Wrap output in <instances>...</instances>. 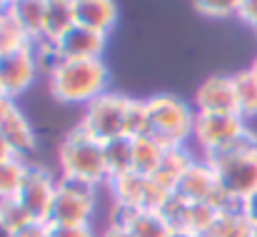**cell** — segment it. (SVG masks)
Here are the masks:
<instances>
[{"mask_svg": "<svg viewBox=\"0 0 257 237\" xmlns=\"http://www.w3.org/2000/svg\"><path fill=\"white\" fill-rule=\"evenodd\" d=\"M48 87L58 102L85 107L107 92L105 60H55L48 68Z\"/></svg>", "mask_w": 257, "mask_h": 237, "instance_id": "cell-1", "label": "cell"}, {"mask_svg": "<svg viewBox=\"0 0 257 237\" xmlns=\"http://www.w3.org/2000/svg\"><path fill=\"white\" fill-rule=\"evenodd\" d=\"M58 165H60V180L80 182L95 190L100 185H107L102 143L85 133L80 125L63 138L58 148Z\"/></svg>", "mask_w": 257, "mask_h": 237, "instance_id": "cell-2", "label": "cell"}, {"mask_svg": "<svg viewBox=\"0 0 257 237\" xmlns=\"http://www.w3.org/2000/svg\"><path fill=\"white\" fill-rule=\"evenodd\" d=\"M148 105V135L163 148H187L195 128V107L172 92H158L145 100Z\"/></svg>", "mask_w": 257, "mask_h": 237, "instance_id": "cell-3", "label": "cell"}, {"mask_svg": "<svg viewBox=\"0 0 257 237\" xmlns=\"http://www.w3.org/2000/svg\"><path fill=\"white\" fill-rule=\"evenodd\" d=\"M217 175L220 192L227 202L240 205L257 190V140H247L222 155L207 160Z\"/></svg>", "mask_w": 257, "mask_h": 237, "instance_id": "cell-4", "label": "cell"}, {"mask_svg": "<svg viewBox=\"0 0 257 237\" xmlns=\"http://www.w3.org/2000/svg\"><path fill=\"white\" fill-rule=\"evenodd\" d=\"M252 140L247 120L240 115H197L192 128V143L200 148L202 160L222 155L242 143Z\"/></svg>", "mask_w": 257, "mask_h": 237, "instance_id": "cell-5", "label": "cell"}, {"mask_svg": "<svg viewBox=\"0 0 257 237\" xmlns=\"http://www.w3.org/2000/svg\"><path fill=\"white\" fill-rule=\"evenodd\" d=\"M130 95L125 92H102L92 102L83 107L80 128L90 133L95 140L102 145L115 140V138H127L125 135V123H127V107H130Z\"/></svg>", "mask_w": 257, "mask_h": 237, "instance_id": "cell-6", "label": "cell"}, {"mask_svg": "<svg viewBox=\"0 0 257 237\" xmlns=\"http://www.w3.org/2000/svg\"><path fill=\"white\" fill-rule=\"evenodd\" d=\"M115 207L120 210H150V212H160L165 207V202L172 197L170 190H165L155 177L150 175H140V172H130L122 175L117 180L107 182Z\"/></svg>", "mask_w": 257, "mask_h": 237, "instance_id": "cell-7", "label": "cell"}, {"mask_svg": "<svg viewBox=\"0 0 257 237\" xmlns=\"http://www.w3.org/2000/svg\"><path fill=\"white\" fill-rule=\"evenodd\" d=\"M95 187L58 180L55 200L50 207V225H92Z\"/></svg>", "mask_w": 257, "mask_h": 237, "instance_id": "cell-8", "label": "cell"}, {"mask_svg": "<svg viewBox=\"0 0 257 237\" xmlns=\"http://www.w3.org/2000/svg\"><path fill=\"white\" fill-rule=\"evenodd\" d=\"M172 195L180 197L187 205H220V207L232 205L220 192L217 175H215L212 165L202 158H197L190 165V170L182 175V180L177 182V187L172 190Z\"/></svg>", "mask_w": 257, "mask_h": 237, "instance_id": "cell-9", "label": "cell"}, {"mask_svg": "<svg viewBox=\"0 0 257 237\" xmlns=\"http://www.w3.org/2000/svg\"><path fill=\"white\" fill-rule=\"evenodd\" d=\"M55 190H58V180L50 175L48 167L28 165L25 180H23L20 192H18V202L25 207V212L33 220L50 225V207L55 200Z\"/></svg>", "mask_w": 257, "mask_h": 237, "instance_id": "cell-10", "label": "cell"}, {"mask_svg": "<svg viewBox=\"0 0 257 237\" xmlns=\"http://www.w3.org/2000/svg\"><path fill=\"white\" fill-rule=\"evenodd\" d=\"M40 73V60L35 45H28L13 55L0 58V92L10 100H18Z\"/></svg>", "mask_w": 257, "mask_h": 237, "instance_id": "cell-11", "label": "cell"}, {"mask_svg": "<svg viewBox=\"0 0 257 237\" xmlns=\"http://www.w3.org/2000/svg\"><path fill=\"white\" fill-rule=\"evenodd\" d=\"M192 107L197 115H237L232 75L225 73L207 75L195 90Z\"/></svg>", "mask_w": 257, "mask_h": 237, "instance_id": "cell-12", "label": "cell"}, {"mask_svg": "<svg viewBox=\"0 0 257 237\" xmlns=\"http://www.w3.org/2000/svg\"><path fill=\"white\" fill-rule=\"evenodd\" d=\"M107 48V35L87 30L83 25H73L65 35L50 43L55 60H102Z\"/></svg>", "mask_w": 257, "mask_h": 237, "instance_id": "cell-13", "label": "cell"}, {"mask_svg": "<svg viewBox=\"0 0 257 237\" xmlns=\"http://www.w3.org/2000/svg\"><path fill=\"white\" fill-rule=\"evenodd\" d=\"M75 3V23L100 35L112 33L120 18V8L112 0H73Z\"/></svg>", "mask_w": 257, "mask_h": 237, "instance_id": "cell-14", "label": "cell"}, {"mask_svg": "<svg viewBox=\"0 0 257 237\" xmlns=\"http://www.w3.org/2000/svg\"><path fill=\"white\" fill-rule=\"evenodd\" d=\"M115 222H122L133 237H170L172 230L165 222V217L160 212H150V210H120L115 207L112 215Z\"/></svg>", "mask_w": 257, "mask_h": 237, "instance_id": "cell-15", "label": "cell"}, {"mask_svg": "<svg viewBox=\"0 0 257 237\" xmlns=\"http://www.w3.org/2000/svg\"><path fill=\"white\" fill-rule=\"evenodd\" d=\"M0 133L5 135L8 145L13 148V153H15L18 158L25 160L28 155H33L35 148H38L35 130H33L30 120L25 117V112H23L20 107H15V110L10 112V117L0 125Z\"/></svg>", "mask_w": 257, "mask_h": 237, "instance_id": "cell-16", "label": "cell"}, {"mask_svg": "<svg viewBox=\"0 0 257 237\" xmlns=\"http://www.w3.org/2000/svg\"><path fill=\"white\" fill-rule=\"evenodd\" d=\"M102 155H105L107 182L135 172V140L133 138H115V140L105 143Z\"/></svg>", "mask_w": 257, "mask_h": 237, "instance_id": "cell-17", "label": "cell"}, {"mask_svg": "<svg viewBox=\"0 0 257 237\" xmlns=\"http://www.w3.org/2000/svg\"><path fill=\"white\" fill-rule=\"evenodd\" d=\"M75 23V3L73 0H45V28H43V43H55L60 35H65Z\"/></svg>", "mask_w": 257, "mask_h": 237, "instance_id": "cell-18", "label": "cell"}, {"mask_svg": "<svg viewBox=\"0 0 257 237\" xmlns=\"http://www.w3.org/2000/svg\"><path fill=\"white\" fill-rule=\"evenodd\" d=\"M15 20L25 30L33 45L43 43V28H45V0H15L8 3Z\"/></svg>", "mask_w": 257, "mask_h": 237, "instance_id": "cell-19", "label": "cell"}, {"mask_svg": "<svg viewBox=\"0 0 257 237\" xmlns=\"http://www.w3.org/2000/svg\"><path fill=\"white\" fill-rule=\"evenodd\" d=\"M197 158H192V153L187 150V148H170V150H165V158L160 162V167L155 170V180L165 187V190H175L177 187V182L182 180V175L190 170V165L195 162Z\"/></svg>", "mask_w": 257, "mask_h": 237, "instance_id": "cell-20", "label": "cell"}, {"mask_svg": "<svg viewBox=\"0 0 257 237\" xmlns=\"http://www.w3.org/2000/svg\"><path fill=\"white\" fill-rule=\"evenodd\" d=\"M28 45H33V43L25 35V30L20 28V23L15 20L10 5L0 3V58L13 55V53H18Z\"/></svg>", "mask_w": 257, "mask_h": 237, "instance_id": "cell-21", "label": "cell"}, {"mask_svg": "<svg viewBox=\"0 0 257 237\" xmlns=\"http://www.w3.org/2000/svg\"><path fill=\"white\" fill-rule=\"evenodd\" d=\"M252 232H255V227L247 222L240 205H227L220 210L215 225L210 227V232L205 237H252Z\"/></svg>", "mask_w": 257, "mask_h": 237, "instance_id": "cell-22", "label": "cell"}, {"mask_svg": "<svg viewBox=\"0 0 257 237\" xmlns=\"http://www.w3.org/2000/svg\"><path fill=\"white\" fill-rule=\"evenodd\" d=\"M232 85H235V102H237V115L242 120L257 117V80L250 70L232 73Z\"/></svg>", "mask_w": 257, "mask_h": 237, "instance_id": "cell-23", "label": "cell"}, {"mask_svg": "<svg viewBox=\"0 0 257 237\" xmlns=\"http://www.w3.org/2000/svg\"><path fill=\"white\" fill-rule=\"evenodd\" d=\"M165 150L155 138L150 135H143V138H135V172L140 175H155V170L160 167V162L165 158Z\"/></svg>", "mask_w": 257, "mask_h": 237, "instance_id": "cell-24", "label": "cell"}, {"mask_svg": "<svg viewBox=\"0 0 257 237\" xmlns=\"http://www.w3.org/2000/svg\"><path fill=\"white\" fill-rule=\"evenodd\" d=\"M28 165L30 162L23 158H10L5 162H0V202L10 200V197H18L20 185H23L25 172H28Z\"/></svg>", "mask_w": 257, "mask_h": 237, "instance_id": "cell-25", "label": "cell"}, {"mask_svg": "<svg viewBox=\"0 0 257 237\" xmlns=\"http://www.w3.org/2000/svg\"><path fill=\"white\" fill-rule=\"evenodd\" d=\"M125 135L133 138V140L148 135V105H145V100H140V97H133V100H130L127 123H125Z\"/></svg>", "mask_w": 257, "mask_h": 237, "instance_id": "cell-26", "label": "cell"}, {"mask_svg": "<svg viewBox=\"0 0 257 237\" xmlns=\"http://www.w3.org/2000/svg\"><path fill=\"white\" fill-rule=\"evenodd\" d=\"M0 220L15 232V230H20L23 225H28L33 217L25 212V207L18 202V197H10V200H3V202H0Z\"/></svg>", "mask_w": 257, "mask_h": 237, "instance_id": "cell-27", "label": "cell"}, {"mask_svg": "<svg viewBox=\"0 0 257 237\" xmlns=\"http://www.w3.org/2000/svg\"><path fill=\"white\" fill-rule=\"evenodd\" d=\"M237 3H240V0H205V3H192V8H195L200 15H205V18L222 20V18L237 15Z\"/></svg>", "mask_w": 257, "mask_h": 237, "instance_id": "cell-28", "label": "cell"}, {"mask_svg": "<svg viewBox=\"0 0 257 237\" xmlns=\"http://www.w3.org/2000/svg\"><path fill=\"white\" fill-rule=\"evenodd\" d=\"M50 237H97L92 225H50Z\"/></svg>", "mask_w": 257, "mask_h": 237, "instance_id": "cell-29", "label": "cell"}, {"mask_svg": "<svg viewBox=\"0 0 257 237\" xmlns=\"http://www.w3.org/2000/svg\"><path fill=\"white\" fill-rule=\"evenodd\" d=\"M237 20H242L247 28L257 30V0H240L237 3Z\"/></svg>", "mask_w": 257, "mask_h": 237, "instance_id": "cell-30", "label": "cell"}, {"mask_svg": "<svg viewBox=\"0 0 257 237\" xmlns=\"http://www.w3.org/2000/svg\"><path fill=\"white\" fill-rule=\"evenodd\" d=\"M13 237H50V225H48V222L30 220L28 225H23L20 230H15Z\"/></svg>", "mask_w": 257, "mask_h": 237, "instance_id": "cell-31", "label": "cell"}, {"mask_svg": "<svg viewBox=\"0 0 257 237\" xmlns=\"http://www.w3.org/2000/svg\"><path fill=\"white\" fill-rule=\"evenodd\" d=\"M240 210H242V215L247 217V222L257 230V190L252 192V195H247V197L240 202Z\"/></svg>", "mask_w": 257, "mask_h": 237, "instance_id": "cell-32", "label": "cell"}, {"mask_svg": "<svg viewBox=\"0 0 257 237\" xmlns=\"http://www.w3.org/2000/svg\"><path fill=\"white\" fill-rule=\"evenodd\" d=\"M100 237H133V232L122 225V222H115V220H110L107 222V227L100 232Z\"/></svg>", "mask_w": 257, "mask_h": 237, "instance_id": "cell-33", "label": "cell"}, {"mask_svg": "<svg viewBox=\"0 0 257 237\" xmlns=\"http://www.w3.org/2000/svg\"><path fill=\"white\" fill-rule=\"evenodd\" d=\"M15 107H18V102H15V100H10L8 95H3V92H0V125H3L8 117H10V112H13Z\"/></svg>", "mask_w": 257, "mask_h": 237, "instance_id": "cell-34", "label": "cell"}, {"mask_svg": "<svg viewBox=\"0 0 257 237\" xmlns=\"http://www.w3.org/2000/svg\"><path fill=\"white\" fill-rule=\"evenodd\" d=\"M10 158H18V155L13 153V148H10L8 140H5V135L0 133V162H5V160H10Z\"/></svg>", "mask_w": 257, "mask_h": 237, "instance_id": "cell-35", "label": "cell"}, {"mask_svg": "<svg viewBox=\"0 0 257 237\" xmlns=\"http://www.w3.org/2000/svg\"><path fill=\"white\" fill-rule=\"evenodd\" d=\"M0 237H13V230H10L3 220H0Z\"/></svg>", "mask_w": 257, "mask_h": 237, "instance_id": "cell-36", "label": "cell"}, {"mask_svg": "<svg viewBox=\"0 0 257 237\" xmlns=\"http://www.w3.org/2000/svg\"><path fill=\"white\" fill-rule=\"evenodd\" d=\"M170 237H202V235H195V232H172Z\"/></svg>", "mask_w": 257, "mask_h": 237, "instance_id": "cell-37", "label": "cell"}, {"mask_svg": "<svg viewBox=\"0 0 257 237\" xmlns=\"http://www.w3.org/2000/svg\"><path fill=\"white\" fill-rule=\"evenodd\" d=\"M247 70H250V73H252V78L257 80V55H255V60H252V65H250Z\"/></svg>", "mask_w": 257, "mask_h": 237, "instance_id": "cell-38", "label": "cell"}, {"mask_svg": "<svg viewBox=\"0 0 257 237\" xmlns=\"http://www.w3.org/2000/svg\"><path fill=\"white\" fill-rule=\"evenodd\" d=\"M252 237H257V230H255V232H252Z\"/></svg>", "mask_w": 257, "mask_h": 237, "instance_id": "cell-39", "label": "cell"}]
</instances>
